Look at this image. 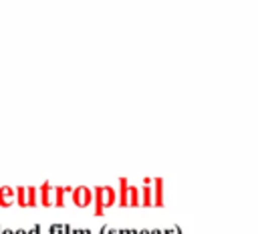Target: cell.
Wrapping results in <instances>:
<instances>
[{
  "label": "cell",
  "mask_w": 258,
  "mask_h": 234,
  "mask_svg": "<svg viewBox=\"0 0 258 234\" xmlns=\"http://www.w3.org/2000/svg\"><path fill=\"white\" fill-rule=\"evenodd\" d=\"M14 234H28V230H24V228H14Z\"/></svg>",
  "instance_id": "cell-9"
},
{
  "label": "cell",
  "mask_w": 258,
  "mask_h": 234,
  "mask_svg": "<svg viewBox=\"0 0 258 234\" xmlns=\"http://www.w3.org/2000/svg\"><path fill=\"white\" fill-rule=\"evenodd\" d=\"M0 234H2V226H0Z\"/></svg>",
  "instance_id": "cell-11"
},
{
  "label": "cell",
  "mask_w": 258,
  "mask_h": 234,
  "mask_svg": "<svg viewBox=\"0 0 258 234\" xmlns=\"http://www.w3.org/2000/svg\"><path fill=\"white\" fill-rule=\"evenodd\" d=\"M151 196H153V194H151V188H149V186L143 188V204H145V206H151Z\"/></svg>",
  "instance_id": "cell-7"
},
{
  "label": "cell",
  "mask_w": 258,
  "mask_h": 234,
  "mask_svg": "<svg viewBox=\"0 0 258 234\" xmlns=\"http://www.w3.org/2000/svg\"><path fill=\"white\" fill-rule=\"evenodd\" d=\"M2 234H14V230L12 228H2Z\"/></svg>",
  "instance_id": "cell-10"
},
{
  "label": "cell",
  "mask_w": 258,
  "mask_h": 234,
  "mask_svg": "<svg viewBox=\"0 0 258 234\" xmlns=\"http://www.w3.org/2000/svg\"><path fill=\"white\" fill-rule=\"evenodd\" d=\"M38 192H40L38 202H40L42 206H46V208H48V206H52V192H54V186L46 182V184H42V186H40V190H38Z\"/></svg>",
  "instance_id": "cell-4"
},
{
  "label": "cell",
  "mask_w": 258,
  "mask_h": 234,
  "mask_svg": "<svg viewBox=\"0 0 258 234\" xmlns=\"http://www.w3.org/2000/svg\"><path fill=\"white\" fill-rule=\"evenodd\" d=\"M28 234H40V226H38V224H34V226L28 230Z\"/></svg>",
  "instance_id": "cell-8"
},
{
  "label": "cell",
  "mask_w": 258,
  "mask_h": 234,
  "mask_svg": "<svg viewBox=\"0 0 258 234\" xmlns=\"http://www.w3.org/2000/svg\"><path fill=\"white\" fill-rule=\"evenodd\" d=\"M93 202H95V210H97V214H101L103 208L113 206V204L117 202V194H115L113 188L101 186V188H97V190L93 192Z\"/></svg>",
  "instance_id": "cell-1"
},
{
  "label": "cell",
  "mask_w": 258,
  "mask_h": 234,
  "mask_svg": "<svg viewBox=\"0 0 258 234\" xmlns=\"http://www.w3.org/2000/svg\"><path fill=\"white\" fill-rule=\"evenodd\" d=\"M14 194H16V204L20 208H26V186H14Z\"/></svg>",
  "instance_id": "cell-6"
},
{
  "label": "cell",
  "mask_w": 258,
  "mask_h": 234,
  "mask_svg": "<svg viewBox=\"0 0 258 234\" xmlns=\"http://www.w3.org/2000/svg\"><path fill=\"white\" fill-rule=\"evenodd\" d=\"M14 204H16L14 186H0V206L2 208H10Z\"/></svg>",
  "instance_id": "cell-3"
},
{
  "label": "cell",
  "mask_w": 258,
  "mask_h": 234,
  "mask_svg": "<svg viewBox=\"0 0 258 234\" xmlns=\"http://www.w3.org/2000/svg\"><path fill=\"white\" fill-rule=\"evenodd\" d=\"M71 194H73V204L79 206V208H87V206L93 204V190H89L85 186L75 188Z\"/></svg>",
  "instance_id": "cell-2"
},
{
  "label": "cell",
  "mask_w": 258,
  "mask_h": 234,
  "mask_svg": "<svg viewBox=\"0 0 258 234\" xmlns=\"http://www.w3.org/2000/svg\"><path fill=\"white\" fill-rule=\"evenodd\" d=\"M34 206H38V188L26 186V208H34Z\"/></svg>",
  "instance_id": "cell-5"
}]
</instances>
